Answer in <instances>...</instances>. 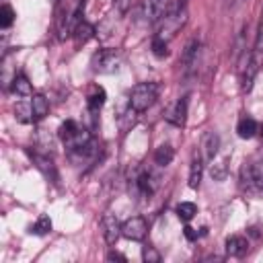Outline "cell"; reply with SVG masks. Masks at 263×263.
Here are the masks:
<instances>
[{
	"label": "cell",
	"instance_id": "cell-1",
	"mask_svg": "<svg viewBox=\"0 0 263 263\" xmlns=\"http://www.w3.org/2000/svg\"><path fill=\"white\" fill-rule=\"evenodd\" d=\"M240 187L251 195H263V148H259L242 162Z\"/></svg>",
	"mask_w": 263,
	"mask_h": 263
},
{
	"label": "cell",
	"instance_id": "cell-2",
	"mask_svg": "<svg viewBox=\"0 0 263 263\" xmlns=\"http://www.w3.org/2000/svg\"><path fill=\"white\" fill-rule=\"evenodd\" d=\"M58 136L66 144V148H70V152H80L86 146H90V132L86 127H82L78 121H74V119H66L60 125Z\"/></svg>",
	"mask_w": 263,
	"mask_h": 263
},
{
	"label": "cell",
	"instance_id": "cell-3",
	"mask_svg": "<svg viewBox=\"0 0 263 263\" xmlns=\"http://www.w3.org/2000/svg\"><path fill=\"white\" fill-rule=\"evenodd\" d=\"M185 23H187V8L181 6V4H177L171 12H166L162 16V25H160L156 37H160L164 41H171L177 35V31H181L185 27Z\"/></svg>",
	"mask_w": 263,
	"mask_h": 263
},
{
	"label": "cell",
	"instance_id": "cell-4",
	"mask_svg": "<svg viewBox=\"0 0 263 263\" xmlns=\"http://www.w3.org/2000/svg\"><path fill=\"white\" fill-rule=\"evenodd\" d=\"M121 64H123L121 49H99L90 60V66L97 74H113L121 68Z\"/></svg>",
	"mask_w": 263,
	"mask_h": 263
},
{
	"label": "cell",
	"instance_id": "cell-5",
	"mask_svg": "<svg viewBox=\"0 0 263 263\" xmlns=\"http://www.w3.org/2000/svg\"><path fill=\"white\" fill-rule=\"evenodd\" d=\"M156 97H158V86L154 82H140V84H136L132 88L129 105L138 113H142V111H146V109L152 107V103L156 101Z\"/></svg>",
	"mask_w": 263,
	"mask_h": 263
},
{
	"label": "cell",
	"instance_id": "cell-6",
	"mask_svg": "<svg viewBox=\"0 0 263 263\" xmlns=\"http://www.w3.org/2000/svg\"><path fill=\"white\" fill-rule=\"evenodd\" d=\"M148 234V222L142 216H132L121 224V236L127 240H144Z\"/></svg>",
	"mask_w": 263,
	"mask_h": 263
},
{
	"label": "cell",
	"instance_id": "cell-7",
	"mask_svg": "<svg viewBox=\"0 0 263 263\" xmlns=\"http://www.w3.org/2000/svg\"><path fill=\"white\" fill-rule=\"evenodd\" d=\"M101 228H103L105 242L109 247H113L121 236V222L117 220V216L115 214H105L103 220H101Z\"/></svg>",
	"mask_w": 263,
	"mask_h": 263
},
{
	"label": "cell",
	"instance_id": "cell-8",
	"mask_svg": "<svg viewBox=\"0 0 263 263\" xmlns=\"http://www.w3.org/2000/svg\"><path fill=\"white\" fill-rule=\"evenodd\" d=\"M164 14H166V0H144L142 16L146 23H150V25L160 23Z\"/></svg>",
	"mask_w": 263,
	"mask_h": 263
},
{
	"label": "cell",
	"instance_id": "cell-9",
	"mask_svg": "<svg viewBox=\"0 0 263 263\" xmlns=\"http://www.w3.org/2000/svg\"><path fill=\"white\" fill-rule=\"evenodd\" d=\"M187 97H181V99H177L168 109H166V113H164V119L168 121V123H173V125H177V127H183L185 125V121H187Z\"/></svg>",
	"mask_w": 263,
	"mask_h": 263
},
{
	"label": "cell",
	"instance_id": "cell-10",
	"mask_svg": "<svg viewBox=\"0 0 263 263\" xmlns=\"http://www.w3.org/2000/svg\"><path fill=\"white\" fill-rule=\"evenodd\" d=\"M199 55H201V45L197 39L189 41L185 51H183V68H185V74H193L197 70V64H199Z\"/></svg>",
	"mask_w": 263,
	"mask_h": 263
},
{
	"label": "cell",
	"instance_id": "cell-11",
	"mask_svg": "<svg viewBox=\"0 0 263 263\" xmlns=\"http://www.w3.org/2000/svg\"><path fill=\"white\" fill-rule=\"evenodd\" d=\"M259 62H261V55L253 53L249 64L242 68V72H240V90L242 92H249L253 88V80H255V76L259 72Z\"/></svg>",
	"mask_w": 263,
	"mask_h": 263
},
{
	"label": "cell",
	"instance_id": "cell-12",
	"mask_svg": "<svg viewBox=\"0 0 263 263\" xmlns=\"http://www.w3.org/2000/svg\"><path fill=\"white\" fill-rule=\"evenodd\" d=\"M29 156L33 158V162L37 164V168L47 177L51 179L53 183L58 181V173H55V166H53V160L47 156V154H39L37 150H29Z\"/></svg>",
	"mask_w": 263,
	"mask_h": 263
},
{
	"label": "cell",
	"instance_id": "cell-13",
	"mask_svg": "<svg viewBox=\"0 0 263 263\" xmlns=\"http://www.w3.org/2000/svg\"><path fill=\"white\" fill-rule=\"evenodd\" d=\"M136 187L142 195H152L158 187V177L152 173V171H142L136 179Z\"/></svg>",
	"mask_w": 263,
	"mask_h": 263
},
{
	"label": "cell",
	"instance_id": "cell-14",
	"mask_svg": "<svg viewBox=\"0 0 263 263\" xmlns=\"http://www.w3.org/2000/svg\"><path fill=\"white\" fill-rule=\"evenodd\" d=\"M218 148H220V138H218V134H214V132L203 134V138H201V154H203V158H205L208 162L214 160V156L218 154Z\"/></svg>",
	"mask_w": 263,
	"mask_h": 263
},
{
	"label": "cell",
	"instance_id": "cell-15",
	"mask_svg": "<svg viewBox=\"0 0 263 263\" xmlns=\"http://www.w3.org/2000/svg\"><path fill=\"white\" fill-rule=\"evenodd\" d=\"M247 251H249V240L245 236L234 234V236H228L226 238V253L230 257H245Z\"/></svg>",
	"mask_w": 263,
	"mask_h": 263
},
{
	"label": "cell",
	"instance_id": "cell-16",
	"mask_svg": "<svg viewBox=\"0 0 263 263\" xmlns=\"http://www.w3.org/2000/svg\"><path fill=\"white\" fill-rule=\"evenodd\" d=\"M236 134H238L242 140H251L253 136L259 134V123H257L253 117L245 115V117H240L238 123H236Z\"/></svg>",
	"mask_w": 263,
	"mask_h": 263
},
{
	"label": "cell",
	"instance_id": "cell-17",
	"mask_svg": "<svg viewBox=\"0 0 263 263\" xmlns=\"http://www.w3.org/2000/svg\"><path fill=\"white\" fill-rule=\"evenodd\" d=\"M201 175H203V160H201V156L195 154L191 158V166H189V187L191 189H197L199 187Z\"/></svg>",
	"mask_w": 263,
	"mask_h": 263
},
{
	"label": "cell",
	"instance_id": "cell-18",
	"mask_svg": "<svg viewBox=\"0 0 263 263\" xmlns=\"http://www.w3.org/2000/svg\"><path fill=\"white\" fill-rule=\"evenodd\" d=\"M95 27L90 25V23H86V21H80L78 25H76V29H74V39H76V45H84L88 39H92L95 37Z\"/></svg>",
	"mask_w": 263,
	"mask_h": 263
},
{
	"label": "cell",
	"instance_id": "cell-19",
	"mask_svg": "<svg viewBox=\"0 0 263 263\" xmlns=\"http://www.w3.org/2000/svg\"><path fill=\"white\" fill-rule=\"evenodd\" d=\"M173 158H175V150H173L171 144H162V146H158L156 152H154V162H156L158 166H168V164L173 162Z\"/></svg>",
	"mask_w": 263,
	"mask_h": 263
},
{
	"label": "cell",
	"instance_id": "cell-20",
	"mask_svg": "<svg viewBox=\"0 0 263 263\" xmlns=\"http://www.w3.org/2000/svg\"><path fill=\"white\" fill-rule=\"evenodd\" d=\"M12 92L18 95V97H31L33 95V86H31V82H29V78L25 74L14 76V80H12Z\"/></svg>",
	"mask_w": 263,
	"mask_h": 263
},
{
	"label": "cell",
	"instance_id": "cell-21",
	"mask_svg": "<svg viewBox=\"0 0 263 263\" xmlns=\"http://www.w3.org/2000/svg\"><path fill=\"white\" fill-rule=\"evenodd\" d=\"M31 105H33V117H35V121L43 119L49 113V103H47V99L43 95H33Z\"/></svg>",
	"mask_w": 263,
	"mask_h": 263
},
{
	"label": "cell",
	"instance_id": "cell-22",
	"mask_svg": "<svg viewBox=\"0 0 263 263\" xmlns=\"http://www.w3.org/2000/svg\"><path fill=\"white\" fill-rule=\"evenodd\" d=\"M103 105H105V90H103L101 86H97V88L88 95L86 107H88V111H90V113H99Z\"/></svg>",
	"mask_w": 263,
	"mask_h": 263
},
{
	"label": "cell",
	"instance_id": "cell-23",
	"mask_svg": "<svg viewBox=\"0 0 263 263\" xmlns=\"http://www.w3.org/2000/svg\"><path fill=\"white\" fill-rule=\"evenodd\" d=\"M14 117H16L21 123H31V121H35V117H33V105H31V103H16V107H14Z\"/></svg>",
	"mask_w": 263,
	"mask_h": 263
},
{
	"label": "cell",
	"instance_id": "cell-24",
	"mask_svg": "<svg viewBox=\"0 0 263 263\" xmlns=\"http://www.w3.org/2000/svg\"><path fill=\"white\" fill-rule=\"evenodd\" d=\"M195 214H197V205L191 203V201H181V203L177 205V216H179V220H183V222H189Z\"/></svg>",
	"mask_w": 263,
	"mask_h": 263
},
{
	"label": "cell",
	"instance_id": "cell-25",
	"mask_svg": "<svg viewBox=\"0 0 263 263\" xmlns=\"http://www.w3.org/2000/svg\"><path fill=\"white\" fill-rule=\"evenodd\" d=\"M51 230V220H49V216H39L37 220H35V224L31 226V232L33 234H37V236H45L47 232Z\"/></svg>",
	"mask_w": 263,
	"mask_h": 263
},
{
	"label": "cell",
	"instance_id": "cell-26",
	"mask_svg": "<svg viewBox=\"0 0 263 263\" xmlns=\"http://www.w3.org/2000/svg\"><path fill=\"white\" fill-rule=\"evenodd\" d=\"M226 162H228V158H222V160H218V162L212 164L210 175H212L214 181H224L226 179V175H228V164Z\"/></svg>",
	"mask_w": 263,
	"mask_h": 263
},
{
	"label": "cell",
	"instance_id": "cell-27",
	"mask_svg": "<svg viewBox=\"0 0 263 263\" xmlns=\"http://www.w3.org/2000/svg\"><path fill=\"white\" fill-rule=\"evenodd\" d=\"M12 21H14V10H12V6L2 4V6H0V27H2V29H8V27L12 25Z\"/></svg>",
	"mask_w": 263,
	"mask_h": 263
},
{
	"label": "cell",
	"instance_id": "cell-28",
	"mask_svg": "<svg viewBox=\"0 0 263 263\" xmlns=\"http://www.w3.org/2000/svg\"><path fill=\"white\" fill-rule=\"evenodd\" d=\"M152 53L156 58H166L168 55V41H164L160 37H154L152 39Z\"/></svg>",
	"mask_w": 263,
	"mask_h": 263
},
{
	"label": "cell",
	"instance_id": "cell-29",
	"mask_svg": "<svg viewBox=\"0 0 263 263\" xmlns=\"http://www.w3.org/2000/svg\"><path fill=\"white\" fill-rule=\"evenodd\" d=\"M142 259L146 263H160V253L154 249V247H142Z\"/></svg>",
	"mask_w": 263,
	"mask_h": 263
},
{
	"label": "cell",
	"instance_id": "cell-30",
	"mask_svg": "<svg viewBox=\"0 0 263 263\" xmlns=\"http://www.w3.org/2000/svg\"><path fill=\"white\" fill-rule=\"evenodd\" d=\"M255 53L263 55V10H261V21H259V29H257V39H255Z\"/></svg>",
	"mask_w": 263,
	"mask_h": 263
},
{
	"label": "cell",
	"instance_id": "cell-31",
	"mask_svg": "<svg viewBox=\"0 0 263 263\" xmlns=\"http://www.w3.org/2000/svg\"><path fill=\"white\" fill-rule=\"evenodd\" d=\"M115 8H117L121 14H125L127 8H129V0H115Z\"/></svg>",
	"mask_w": 263,
	"mask_h": 263
},
{
	"label": "cell",
	"instance_id": "cell-32",
	"mask_svg": "<svg viewBox=\"0 0 263 263\" xmlns=\"http://www.w3.org/2000/svg\"><path fill=\"white\" fill-rule=\"evenodd\" d=\"M183 234H185L189 240H195V238H197V230H195V228H191V226H185Z\"/></svg>",
	"mask_w": 263,
	"mask_h": 263
},
{
	"label": "cell",
	"instance_id": "cell-33",
	"mask_svg": "<svg viewBox=\"0 0 263 263\" xmlns=\"http://www.w3.org/2000/svg\"><path fill=\"white\" fill-rule=\"evenodd\" d=\"M107 259H109V261H123V263H125V257H123V255H119V253H109V255H107Z\"/></svg>",
	"mask_w": 263,
	"mask_h": 263
},
{
	"label": "cell",
	"instance_id": "cell-34",
	"mask_svg": "<svg viewBox=\"0 0 263 263\" xmlns=\"http://www.w3.org/2000/svg\"><path fill=\"white\" fill-rule=\"evenodd\" d=\"M185 2H187V0H179V4H181V6H185Z\"/></svg>",
	"mask_w": 263,
	"mask_h": 263
}]
</instances>
